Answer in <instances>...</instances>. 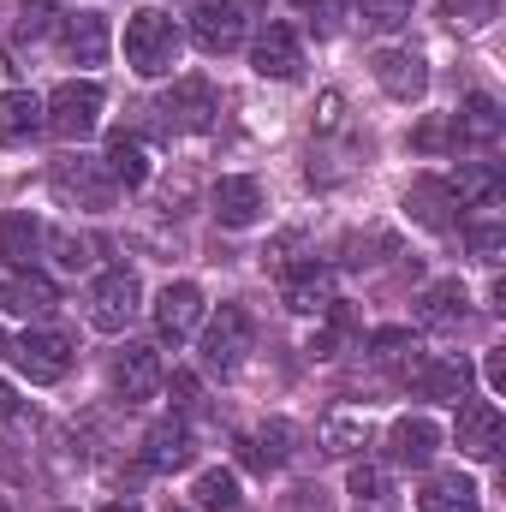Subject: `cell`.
<instances>
[{
  "instance_id": "2",
  "label": "cell",
  "mask_w": 506,
  "mask_h": 512,
  "mask_svg": "<svg viewBox=\"0 0 506 512\" xmlns=\"http://www.w3.org/2000/svg\"><path fill=\"white\" fill-rule=\"evenodd\" d=\"M48 185H54V197L66 203V209H114V197H120V185H114V173L102 167V161H90V155H60L54 161V173H48Z\"/></svg>"
},
{
  "instance_id": "20",
  "label": "cell",
  "mask_w": 506,
  "mask_h": 512,
  "mask_svg": "<svg viewBox=\"0 0 506 512\" xmlns=\"http://www.w3.org/2000/svg\"><path fill=\"white\" fill-rule=\"evenodd\" d=\"M405 209H411V221L429 227V233H453V227H459V197H453L447 179H417V185L405 191Z\"/></svg>"
},
{
  "instance_id": "32",
  "label": "cell",
  "mask_w": 506,
  "mask_h": 512,
  "mask_svg": "<svg viewBox=\"0 0 506 512\" xmlns=\"http://www.w3.org/2000/svg\"><path fill=\"white\" fill-rule=\"evenodd\" d=\"M495 12H501V0H441V18L453 30H489Z\"/></svg>"
},
{
  "instance_id": "18",
  "label": "cell",
  "mask_w": 506,
  "mask_h": 512,
  "mask_svg": "<svg viewBox=\"0 0 506 512\" xmlns=\"http://www.w3.org/2000/svg\"><path fill=\"white\" fill-rule=\"evenodd\" d=\"M292 453H298V423H286V417H268L256 435L239 441V459L251 471H280V465H292Z\"/></svg>"
},
{
  "instance_id": "33",
  "label": "cell",
  "mask_w": 506,
  "mask_h": 512,
  "mask_svg": "<svg viewBox=\"0 0 506 512\" xmlns=\"http://www.w3.org/2000/svg\"><path fill=\"white\" fill-rule=\"evenodd\" d=\"M48 251H54V262H60L66 274H84V268L96 262V239H84V233H54Z\"/></svg>"
},
{
  "instance_id": "45",
  "label": "cell",
  "mask_w": 506,
  "mask_h": 512,
  "mask_svg": "<svg viewBox=\"0 0 506 512\" xmlns=\"http://www.w3.org/2000/svg\"><path fill=\"white\" fill-rule=\"evenodd\" d=\"M358 512H393V501H358Z\"/></svg>"
},
{
  "instance_id": "31",
  "label": "cell",
  "mask_w": 506,
  "mask_h": 512,
  "mask_svg": "<svg viewBox=\"0 0 506 512\" xmlns=\"http://www.w3.org/2000/svg\"><path fill=\"white\" fill-rule=\"evenodd\" d=\"M191 495H197V507H203V512H245V489H239V477H233V471H221V465H215V471H203Z\"/></svg>"
},
{
  "instance_id": "43",
  "label": "cell",
  "mask_w": 506,
  "mask_h": 512,
  "mask_svg": "<svg viewBox=\"0 0 506 512\" xmlns=\"http://www.w3.org/2000/svg\"><path fill=\"white\" fill-rule=\"evenodd\" d=\"M483 376H489V387H495V393H506V346H495V352H489Z\"/></svg>"
},
{
  "instance_id": "35",
  "label": "cell",
  "mask_w": 506,
  "mask_h": 512,
  "mask_svg": "<svg viewBox=\"0 0 506 512\" xmlns=\"http://www.w3.org/2000/svg\"><path fill=\"white\" fill-rule=\"evenodd\" d=\"M465 245L477 251V262H489V268H495L501 251H506V227H501V221H471V227H465Z\"/></svg>"
},
{
  "instance_id": "24",
  "label": "cell",
  "mask_w": 506,
  "mask_h": 512,
  "mask_svg": "<svg viewBox=\"0 0 506 512\" xmlns=\"http://www.w3.org/2000/svg\"><path fill=\"white\" fill-rule=\"evenodd\" d=\"M42 245H48V227H42L30 209H12V215L0 221V262H6V268L24 274V268L42 256Z\"/></svg>"
},
{
  "instance_id": "25",
  "label": "cell",
  "mask_w": 506,
  "mask_h": 512,
  "mask_svg": "<svg viewBox=\"0 0 506 512\" xmlns=\"http://www.w3.org/2000/svg\"><path fill=\"white\" fill-rule=\"evenodd\" d=\"M477 507L483 501H477V483L465 471H435L417 495V512H477Z\"/></svg>"
},
{
  "instance_id": "5",
  "label": "cell",
  "mask_w": 506,
  "mask_h": 512,
  "mask_svg": "<svg viewBox=\"0 0 506 512\" xmlns=\"http://www.w3.org/2000/svg\"><path fill=\"white\" fill-rule=\"evenodd\" d=\"M143 310V286L131 268H108L96 286H90V328L96 334H126Z\"/></svg>"
},
{
  "instance_id": "8",
  "label": "cell",
  "mask_w": 506,
  "mask_h": 512,
  "mask_svg": "<svg viewBox=\"0 0 506 512\" xmlns=\"http://www.w3.org/2000/svg\"><path fill=\"white\" fill-rule=\"evenodd\" d=\"M149 114L161 120V131H209L215 114H221V102H215V84L209 78H179Z\"/></svg>"
},
{
  "instance_id": "28",
  "label": "cell",
  "mask_w": 506,
  "mask_h": 512,
  "mask_svg": "<svg viewBox=\"0 0 506 512\" xmlns=\"http://www.w3.org/2000/svg\"><path fill=\"white\" fill-rule=\"evenodd\" d=\"M36 131H48L42 96H36V90H6V96H0V143H30Z\"/></svg>"
},
{
  "instance_id": "26",
  "label": "cell",
  "mask_w": 506,
  "mask_h": 512,
  "mask_svg": "<svg viewBox=\"0 0 506 512\" xmlns=\"http://www.w3.org/2000/svg\"><path fill=\"white\" fill-rule=\"evenodd\" d=\"M459 322H465V286H459V280H435V286L417 298V328L447 334V328H459Z\"/></svg>"
},
{
  "instance_id": "14",
  "label": "cell",
  "mask_w": 506,
  "mask_h": 512,
  "mask_svg": "<svg viewBox=\"0 0 506 512\" xmlns=\"http://www.w3.org/2000/svg\"><path fill=\"white\" fill-rule=\"evenodd\" d=\"M334 304H340V280H334L328 262H304V268L286 274V310L322 316V310H334Z\"/></svg>"
},
{
  "instance_id": "38",
  "label": "cell",
  "mask_w": 506,
  "mask_h": 512,
  "mask_svg": "<svg viewBox=\"0 0 506 512\" xmlns=\"http://www.w3.org/2000/svg\"><path fill=\"white\" fill-rule=\"evenodd\" d=\"M322 316H328V328L310 340V352H316V358H334V352H340V340L352 334V310H346V304H334V310H322Z\"/></svg>"
},
{
  "instance_id": "1",
  "label": "cell",
  "mask_w": 506,
  "mask_h": 512,
  "mask_svg": "<svg viewBox=\"0 0 506 512\" xmlns=\"http://www.w3.org/2000/svg\"><path fill=\"white\" fill-rule=\"evenodd\" d=\"M179 54H185V36H179V24L167 12L143 6V12L126 18V66L137 78H167L179 66Z\"/></svg>"
},
{
  "instance_id": "3",
  "label": "cell",
  "mask_w": 506,
  "mask_h": 512,
  "mask_svg": "<svg viewBox=\"0 0 506 512\" xmlns=\"http://www.w3.org/2000/svg\"><path fill=\"white\" fill-rule=\"evenodd\" d=\"M42 120H48V131H54L60 143H84L90 131L102 126V84H90V78L60 84V90L42 102Z\"/></svg>"
},
{
  "instance_id": "44",
  "label": "cell",
  "mask_w": 506,
  "mask_h": 512,
  "mask_svg": "<svg viewBox=\"0 0 506 512\" xmlns=\"http://www.w3.org/2000/svg\"><path fill=\"white\" fill-rule=\"evenodd\" d=\"M102 512H143V507H137V501H131V495H126V501H108V507H102Z\"/></svg>"
},
{
  "instance_id": "39",
  "label": "cell",
  "mask_w": 506,
  "mask_h": 512,
  "mask_svg": "<svg viewBox=\"0 0 506 512\" xmlns=\"http://www.w3.org/2000/svg\"><path fill=\"white\" fill-rule=\"evenodd\" d=\"M292 6H298L316 30H340V24L352 18V6H358V0H292Z\"/></svg>"
},
{
  "instance_id": "40",
  "label": "cell",
  "mask_w": 506,
  "mask_h": 512,
  "mask_svg": "<svg viewBox=\"0 0 506 512\" xmlns=\"http://www.w3.org/2000/svg\"><path fill=\"white\" fill-rule=\"evenodd\" d=\"M48 18H54V0H24V18H18V30H12V54H18L24 42H36V36L48 30Z\"/></svg>"
},
{
  "instance_id": "15",
  "label": "cell",
  "mask_w": 506,
  "mask_h": 512,
  "mask_svg": "<svg viewBox=\"0 0 506 512\" xmlns=\"http://www.w3.org/2000/svg\"><path fill=\"white\" fill-rule=\"evenodd\" d=\"M435 447H441V429L429 417H393V429H387V465L423 471L435 459Z\"/></svg>"
},
{
  "instance_id": "27",
  "label": "cell",
  "mask_w": 506,
  "mask_h": 512,
  "mask_svg": "<svg viewBox=\"0 0 506 512\" xmlns=\"http://www.w3.org/2000/svg\"><path fill=\"white\" fill-rule=\"evenodd\" d=\"M447 185H453L459 209H495V203H501V191H506V179H501V167H495V161H465V167H459V179H447Z\"/></svg>"
},
{
  "instance_id": "6",
  "label": "cell",
  "mask_w": 506,
  "mask_h": 512,
  "mask_svg": "<svg viewBox=\"0 0 506 512\" xmlns=\"http://www.w3.org/2000/svg\"><path fill=\"white\" fill-rule=\"evenodd\" d=\"M245 30H251L245 0H197L191 6V42L203 54H239L245 48Z\"/></svg>"
},
{
  "instance_id": "23",
  "label": "cell",
  "mask_w": 506,
  "mask_h": 512,
  "mask_svg": "<svg viewBox=\"0 0 506 512\" xmlns=\"http://www.w3.org/2000/svg\"><path fill=\"white\" fill-rule=\"evenodd\" d=\"M316 441H322L328 459H358V453L376 441V423H370L364 411H328L322 429H316Z\"/></svg>"
},
{
  "instance_id": "19",
  "label": "cell",
  "mask_w": 506,
  "mask_h": 512,
  "mask_svg": "<svg viewBox=\"0 0 506 512\" xmlns=\"http://www.w3.org/2000/svg\"><path fill=\"white\" fill-rule=\"evenodd\" d=\"M155 387H161V352L155 346H126L114 358V393L126 405H143V399H155Z\"/></svg>"
},
{
  "instance_id": "42",
  "label": "cell",
  "mask_w": 506,
  "mask_h": 512,
  "mask_svg": "<svg viewBox=\"0 0 506 512\" xmlns=\"http://www.w3.org/2000/svg\"><path fill=\"white\" fill-rule=\"evenodd\" d=\"M173 405H179V411H191V405H197V376H185V370L173 376Z\"/></svg>"
},
{
  "instance_id": "13",
  "label": "cell",
  "mask_w": 506,
  "mask_h": 512,
  "mask_svg": "<svg viewBox=\"0 0 506 512\" xmlns=\"http://www.w3.org/2000/svg\"><path fill=\"white\" fill-rule=\"evenodd\" d=\"M453 435H459V453H465V459H495L501 441H506V423H501V411H495L489 399H465Z\"/></svg>"
},
{
  "instance_id": "7",
  "label": "cell",
  "mask_w": 506,
  "mask_h": 512,
  "mask_svg": "<svg viewBox=\"0 0 506 512\" xmlns=\"http://www.w3.org/2000/svg\"><path fill=\"white\" fill-rule=\"evenodd\" d=\"M12 370L30 387H54L72 370V340H66L60 328H30V334L12 346Z\"/></svg>"
},
{
  "instance_id": "21",
  "label": "cell",
  "mask_w": 506,
  "mask_h": 512,
  "mask_svg": "<svg viewBox=\"0 0 506 512\" xmlns=\"http://www.w3.org/2000/svg\"><path fill=\"white\" fill-rule=\"evenodd\" d=\"M262 185L256 179H245V173H233V179H221L215 185V221L221 227H233V233H245V227H256L262 221Z\"/></svg>"
},
{
  "instance_id": "17",
  "label": "cell",
  "mask_w": 506,
  "mask_h": 512,
  "mask_svg": "<svg viewBox=\"0 0 506 512\" xmlns=\"http://www.w3.org/2000/svg\"><path fill=\"white\" fill-rule=\"evenodd\" d=\"M376 84L393 96V102H417L429 90V66L417 48H381L376 54Z\"/></svg>"
},
{
  "instance_id": "22",
  "label": "cell",
  "mask_w": 506,
  "mask_h": 512,
  "mask_svg": "<svg viewBox=\"0 0 506 512\" xmlns=\"http://www.w3.org/2000/svg\"><path fill=\"white\" fill-rule=\"evenodd\" d=\"M501 131H506V120H501V102L495 96H465V108L453 114V143H471V149H495L501 143Z\"/></svg>"
},
{
  "instance_id": "36",
  "label": "cell",
  "mask_w": 506,
  "mask_h": 512,
  "mask_svg": "<svg viewBox=\"0 0 506 512\" xmlns=\"http://www.w3.org/2000/svg\"><path fill=\"white\" fill-rule=\"evenodd\" d=\"M274 512H334V495H328L322 483H292Z\"/></svg>"
},
{
  "instance_id": "29",
  "label": "cell",
  "mask_w": 506,
  "mask_h": 512,
  "mask_svg": "<svg viewBox=\"0 0 506 512\" xmlns=\"http://www.w3.org/2000/svg\"><path fill=\"white\" fill-rule=\"evenodd\" d=\"M60 304V292H54V280H42V274H12L6 286H0V310L6 316H48Z\"/></svg>"
},
{
  "instance_id": "11",
  "label": "cell",
  "mask_w": 506,
  "mask_h": 512,
  "mask_svg": "<svg viewBox=\"0 0 506 512\" xmlns=\"http://www.w3.org/2000/svg\"><path fill=\"white\" fill-rule=\"evenodd\" d=\"M197 322H203V292H197L191 280L161 286V298H155V334H161L167 346H179V340L197 334Z\"/></svg>"
},
{
  "instance_id": "47",
  "label": "cell",
  "mask_w": 506,
  "mask_h": 512,
  "mask_svg": "<svg viewBox=\"0 0 506 512\" xmlns=\"http://www.w3.org/2000/svg\"><path fill=\"white\" fill-rule=\"evenodd\" d=\"M0 512H12V507H6V501H0Z\"/></svg>"
},
{
  "instance_id": "9",
  "label": "cell",
  "mask_w": 506,
  "mask_h": 512,
  "mask_svg": "<svg viewBox=\"0 0 506 512\" xmlns=\"http://www.w3.org/2000/svg\"><path fill=\"white\" fill-rule=\"evenodd\" d=\"M399 382L411 387L417 399H435V405H459L471 393V364L465 358H411L399 370Z\"/></svg>"
},
{
  "instance_id": "10",
  "label": "cell",
  "mask_w": 506,
  "mask_h": 512,
  "mask_svg": "<svg viewBox=\"0 0 506 512\" xmlns=\"http://www.w3.org/2000/svg\"><path fill=\"white\" fill-rule=\"evenodd\" d=\"M251 66L262 72V78H274V84H286V78L304 72V42H298V30H292L286 18H268V24L256 30Z\"/></svg>"
},
{
  "instance_id": "37",
  "label": "cell",
  "mask_w": 506,
  "mask_h": 512,
  "mask_svg": "<svg viewBox=\"0 0 506 512\" xmlns=\"http://www.w3.org/2000/svg\"><path fill=\"white\" fill-rule=\"evenodd\" d=\"M358 12H364L370 30H399V24H411V0H358Z\"/></svg>"
},
{
  "instance_id": "12",
  "label": "cell",
  "mask_w": 506,
  "mask_h": 512,
  "mask_svg": "<svg viewBox=\"0 0 506 512\" xmlns=\"http://www.w3.org/2000/svg\"><path fill=\"white\" fill-rule=\"evenodd\" d=\"M108 48H114V36H108V18L102 12H66L60 18V54L72 66H102Z\"/></svg>"
},
{
  "instance_id": "41",
  "label": "cell",
  "mask_w": 506,
  "mask_h": 512,
  "mask_svg": "<svg viewBox=\"0 0 506 512\" xmlns=\"http://www.w3.org/2000/svg\"><path fill=\"white\" fill-rule=\"evenodd\" d=\"M453 143V120H429V126H417V149H447Z\"/></svg>"
},
{
  "instance_id": "4",
  "label": "cell",
  "mask_w": 506,
  "mask_h": 512,
  "mask_svg": "<svg viewBox=\"0 0 506 512\" xmlns=\"http://www.w3.org/2000/svg\"><path fill=\"white\" fill-rule=\"evenodd\" d=\"M251 340H256L251 310H245V304H221V310L209 316V328H203V364L221 370V376H233V370L245 364Z\"/></svg>"
},
{
  "instance_id": "46",
  "label": "cell",
  "mask_w": 506,
  "mask_h": 512,
  "mask_svg": "<svg viewBox=\"0 0 506 512\" xmlns=\"http://www.w3.org/2000/svg\"><path fill=\"white\" fill-rule=\"evenodd\" d=\"M167 512H191V507H167Z\"/></svg>"
},
{
  "instance_id": "30",
  "label": "cell",
  "mask_w": 506,
  "mask_h": 512,
  "mask_svg": "<svg viewBox=\"0 0 506 512\" xmlns=\"http://www.w3.org/2000/svg\"><path fill=\"white\" fill-rule=\"evenodd\" d=\"M102 167H108V173H114V185H126V191L149 185V149H143V137L114 131V137H108V155H102Z\"/></svg>"
},
{
  "instance_id": "16",
  "label": "cell",
  "mask_w": 506,
  "mask_h": 512,
  "mask_svg": "<svg viewBox=\"0 0 506 512\" xmlns=\"http://www.w3.org/2000/svg\"><path fill=\"white\" fill-rule=\"evenodd\" d=\"M179 465H191V423L173 411V417L149 423V435H143V471L167 477V471H179Z\"/></svg>"
},
{
  "instance_id": "34",
  "label": "cell",
  "mask_w": 506,
  "mask_h": 512,
  "mask_svg": "<svg viewBox=\"0 0 506 512\" xmlns=\"http://www.w3.org/2000/svg\"><path fill=\"white\" fill-rule=\"evenodd\" d=\"M346 489H352L358 501H393V495H387V465H376V459H358L352 477H346Z\"/></svg>"
}]
</instances>
